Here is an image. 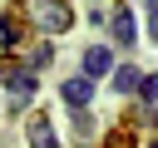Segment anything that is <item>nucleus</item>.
<instances>
[{
	"label": "nucleus",
	"instance_id": "obj_5",
	"mask_svg": "<svg viewBox=\"0 0 158 148\" xmlns=\"http://www.w3.org/2000/svg\"><path fill=\"white\" fill-rule=\"evenodd\" d=\"M109 25H114V39H118V44L128 49V44H133V35H138L133 15H128V10H114V20H109Z\"/></svg>",
	"mask_w": 158,
	"mask_h": 148
},
{
	"label": "nucleus",
	"instance_id": "obj_12",
	"mask_svg": "<svg viewBox=\"0 0 158 148\" xmlns=\"http://www.w3.org/2000/svg\"><path fill=\"white\" fill-rule=\"evenodd\" d=\"M153 148H158V143H153Z\"/></svg>",
	"mask_w": 158,
	"mask_h": 148
},
{
	"label": "nucleus",
	"instance_id": "obj_9",
	"mask_svg": "<svg viewBox=\"0 0 158 148\" xmlns=\"http://www.w3.org/2000/svg\"><path fill=\"white\" fill-rule=\"evenodd\" d=\"M104 148H133V138H128V133H109V138H104Z\"/></svg>",
	"mask_w": 158,
	"mask_h": 148
},
{
	"label": "nucleus",
	"instance_id": "obj_3",
	"mask_svg": "<svg viewBox=\"0 0 158 148\" xmlns=\"http://www.w3.org/2000/svg\"><path fill=\"white\" fill-rule=\"evenodd\" d=\"M89 99H94V79H84V74H74V79L64 84V104H69L74 113H84V109H89Z\"/></svg>",
	"mask_w": 158,
	"mask_h": 148
},
{
	"label": "nucleus",
	"instance_id": "obj_6",
	"mask_svg": "<svg viewBox=\"0 0 158 148\" xmlns=\"http://www.w3.org/2000/svg\"><path fill=\"white\" fill-rule=\"evenodd\" d=\"M109 49H84V79H99V74H109Z\"/></svg>",
	"mask_w": 158,
	"mask_h": 148
},
{
	"label": "nucleus",
	"instance_id": "obj_8",
	"mask_svg": "<svg viewBox=\"0 0 158 148\" xmlns=\"http://www.w3.org/2000/svg\"><path fill=\"white\" fill-rule=\"evenodd\" d=\"M138 94H143L148 104H158V74H148V79H138Z\"/></svg>",
	"mask_w": 158,
	"mask_h": 148
},
{
	"label": "nucleus",
	"instance_id": "obj_2",
	"mask_svg": "<svg viewBox=\"0 0 158 148\" xmlns=\"http://www.w3.org/2000/svg\"><path fill=\"white\" fill-rule=\"evenodd\" d=\"M0 84H5L15 99H30V94H35V74H30L25 64H5V59H0Z\"/></svg>",
	"mask_w": 158,
	"mask_h": 148
},
{
	"label": "nucleus",
	"instance_id": "obj_4",
	"mask_svg": "<svg viewBox=\"0 0 158 148\" xmlns=\"http://www.w3.org/2000/svg\"><path fill=\"white\" fill-rule=\"evenodd\" d=\"M30 143H35V148H59V138H54V128H49V118H44V113H35V118H30Z\"/></svg>",
	"mask_w": 158,
	"mask_h": 148
},
{
	"label": "nucleus",
	"instance_id": "obj_10",
	"mask_svg": "<svg viewBox=\"0 0 158 148\" xmlns=\"http://www.w3.org/2000/svg\"><path fill=\"white\" fill-rule=\"evenodd\" d=\"M148 35H153V39H158V10H153V20H148Z\"/></svg>",
	"mask_w": 158,
	"mask_h": 148
},
{
	"label": "nucleus",
	"instance_id": "obj_1",
	"mask_svg": "<svg viewBox=\"0 0 158 148\" xmlns=\"http://www.w3.org/2000/svg\"><path fill=\"white\" fill-rule=\"evenodd\" d=\"M20 20L35 25V30H44V35H64L74 25V10L64 0H20Z\"/></svg>",
	"mask_w": 158,
	"mask_h": 148
},
{
	"label": "nucleus",
	"instance_id": "obj_7",
	"mask_svg": "<svg viewBox=\"0 0 158 148\" xmlns=\"http://www.w3.org/2000/svg\"><path fill=\"white\" fill-rule=\"evenodd\" d=\"M138 79H143V74H138L133 64H118V69H114V89H118V94H138Z\"/></svg>",
	"mask_w": 158,
	"mask_h": 148
},
{
	"label": "nucleus",
	"instance_id": "obj_11",
	"mask_svg": "<svg viewBox=\"0 0 158 148\" xmlns=\"http://www.w3.org/2000/svg\"><path fill=\"white\" fill-rule=\"evenodd\" d=\"M148 5H153V10H158V0H148Z\"/></svg>",
	"mask_w": 158,
	"mask_h": 148
}]
</instances>
